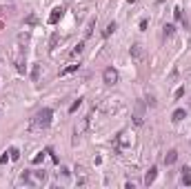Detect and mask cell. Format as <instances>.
Here are the masks:
<instances>
[{"instance_id":"23","label":"cell","mask_w":191,"mask_h":189,"mask_svg":"<svg viewBox=\"0 0 191 189\" xmlns=\"http://www.w3.org/2000/svg\"><path fill=\"white\" fill-rule=\"evenodd\" d=\"M147 27H149V20H147V18H142V20H140V29H142V31H145Z\"/></svg>"},{"instance_id":"18","label":"cell","mask_w":191,"mask_h":189,"mask_svg":"<svg viewBox=\"0 0 191 189\" xmlns=\"http://www.w3.org/2000/svg\"><path fill=\"white\" fill-rule=\"evenodd\" d=\"M9 158H11V160H18V158H20V149H18V147H11V149H9Z\"/></svg>"},{"instance_id":"17","label":"cell","mask_w":191,"mask_h":189,"mask_svg":"<svg viewBox=\"0 0 191 189\" xmlns=\"http://www.w3.org/2000/svg\"><path fill=\"white\" fill-rule=\"evenodd\" d=\"M93 27H96V20H89V25H87V29H85V38L93 36Z\"/></svg>"},{"instance_id":"11","label":"cell","mask_w":191,"mask_h":189,"mask_svg":"<svg viewBox=\"0 0 191 189\" xmlns=\"http://www.w3.org/2000/svg\"><path fill=\"white\" fill-rule=\"evenodd\" d=\"M78 62H71V65H67L65 69H60V76H69V74H74V71H78Z\"/></svg>"},{"instance_id":"27","label":"cell","mask_w":191,"mask_h":189,"mask_svg":"<svg viewBox=\"0 0 191 189\" xmlns=\"http://www.w3.org/2000/svg\"><path fill=\"white\" fill-rule=\"evenodd\" d=\"M173 13H176V20H182V9H180V7H178Z\"/></svg>"},{"instance_id":"2","label":"cell","mask_w":191,"mask_h":189,"mask_svg":"<svg viewBox=\"0 0 191 189\" xmlns=\"http://www.w3.org/2000/svg\"><path fill=\"white\" fill-rule=\"evenodd\" d=\"M145 107H147L145 100H138V102L133 105V113H131L133 125H142V123H145Z\"/></svg>"},{"instance_id":"14","label":"cell","mask_w":191,"mask_h":189,"mask_svg":"<svg viewBox=\"0 0 191 189\" xmlns=\"http://www.w3.org/2000/svg\"><path fill=\"white\" fill-rule=\"evenodd\" d=\"M116 29H118V22L113 20V22H109V25H107V29L102 31V36H105V38H109V36H111V34H113Z\"/></svg>"},{"instance_id":"6","label":"cell","mask_w":191,"mask_h":189,"mask_svg":"<svg viewBox=\"0 0 191 189\" xmlns=\"http://www.w3.org/2000/svg\"><path fill=\"white\" fill-rule=\"evenodd\" d=\"M62 13H65V7H56L51 11V16H49V25H56V22L62 18Z\"/></svg>"},{"instance_id":"9","label":"cell","mask_w":191,"mask_h":189,"mask_svg":"<svg viewBox=\"0 0 191 189\" xmlns=\"http://www.w3.org/2000/svg\"><path fill=\"white\" fill-rule=\"evenodd\" d=\"M129 54H131V58L133 60H138V58H142V45H131V49H129Z\"/></svg>"},{"instance_id":"10","label":"cell","mask_w":191,"mask_h":189,"mask_svg":"<svg viewBox=\"0 0 191 189\" xmlns=\"http://www.w3.org/2000/svg\"><path fill=\"white\" fill-rule=\"evenodd\" d=\"M173 34H176V27H173V25H171V22H167V25H164V27H162V38H164V40H167V38H171V36H173Z\"/></svg>"},{"instance_id":"26","label":"cell","mask_w":191,"mask_h":189,"mask_svg":"<svg viewBox=\"0 0 191 189\" xmlns=\"http://www.w3.org/2000/svg\"><path fill=\"white\" fill-rule=\"evenodd\" d=\"M56 42H58V34H54V36H51V40H49V47H56Z\"/></svg>"},{"instance_id":"21","label":"cell","mask_w":191,"mask_h":189,"mask_svg":"<svg viewBox=\"0 0 191 189\" xmlns=\"http://www.w3.org/2000/svg\"><path fill=\"white\" fill-rule=\"evenodd\" d=\"M27 40H29V34H27V31H25V34H20V36H18V42H20V45H25V42H27Z\"/></svg>"},{"instance_id":"28","label":"cell","mask_w":191,"mask_h":189,"mask_svg":"<svg viewBox=\"0 0 191 189\" xmlns=\"http://www.w3.org/2000/svg\"><path fill=\"white\" fill-rule=\"evenodd\" d=\"M42 158H44V154H38V156L34 158V165H38V162H42Z\"/></svg>"},{"instance_id":"25","label":"cell","mask_w":191,"mask_h":189,"mask_svg":"<svg viewBox=\"0 0 191 189\" xmlns=\"http://www.w3.org/2000/svg\"><path fill=\"white\" fill-rule=\"evenodd\" d=\"M182 96H184V87H178L176 89V98H182Z\"/></svg>"},{"instance_id":"19","label":"cell","mask_w":191,"mask_h":189,"mask_svg":"<svg viewBox=\"0 0 191 189\" xmlns=\"http://www.w3.org/2000/svg\"><path fill=\"white\" fill-rule=\"evenodd\" d=\"M16 67H18L20 74H25V58H18V60H16Z\"/></svg>"},{"instance_id":"15","label":"cell","mask_w":191,"mask_h":189,"mask_svg":"<svg viewBox=\"0 0 191 189\" xmlns=\"http://www.w3.org/2000/svg\"><path fill=\"white\" fill-rule=\"evenodd\" d=\"M82 51H85V42H78V45L74 47V51H71V58H78Z\"/></svg>"},{"instance_id":"5","label":"cell","mask_w":191,"mask_h":189,"mask_svg":"<svg viewBox=\"0 0 191 189\" xmlns=\"http://www.w3.org/2000/svg\"><path fill=\"white\" fill-rule=\"evenodd\" d=\"M87 127H89V116H87V118H82V120L74 127V134H76V136H82V134L87 131Z\"/></svg>"},{"instance_id":"13","label":"cell","mask_w":191,"mask_h":189,"mask_svg":"<svg viewBox=\"0 0 191 189\" xmlns=\"http://www.w3.org/2000/svg\"><path fill=\"white\" fill-rule=\"evenodd\" d=\"M182 185H191V169L187 167V165H184V167H182Z\"/></svg>"},{"instance_id":"8","label":"cell","mask_w":191,"mask_h":189,"mask_svg":"<svg viewBox=\"0 0 191 189\" xmlns=\"http://www.w3.org/2000/svg\"><path fill=\"white\" fill-rule=\"evenodd\" d=\"M156 176H158V167H149V171L145 174V185H147V187H149V185H153Z\"/></svg>"},{"instance_id":"12","label":"cell","mask_w":191,"mask_h":189,"mask_svg":"<svg viewBox=\"0 0 191 189\" xmlns=\"http://www.w3.org/2000/svg\"><path fill=\"white\" fill-rule=\"evenodd\" d=\"M184 118H187V111H184V109H176V111L171 113V120H173V123H182Z\"/></svg>"},{"instance_id":"16","label":"cell","mask_w":191,"mask_h":189,"mask_svg":"<svg viewBox=\"0 0 191 189\" xmlns=\"http://www.w3.org/2000/svg\"><path fill=\"white\" fill-rule=\"evenodd\" d=\"M82 100H85V98H78V100H74V102H71V107H69V113H76V111L82 107Z\"/></svg>"},{"instance_id":"7","label":"cell","mask_w":191,"mask_h":189,"mask_svg":"<svg viewBox=\"0 0 191 189\" xmlns=\"http://www.w3.org/2000/svg\"><path fill=\"white\" fill-rule=\"evenodd\" d=\"M176 160H178V151L176 149H169V151L164 154V165H167V167H171Z\"/></svg>"},{"instance_id":"4","label":"cell","mask_w":191,"mask_h":189,"mask_svg":"<svg viewBox=\"0 0 191 189\" xmlns=\"http://www.w3.org/2000/svg\"><path fill=\"white\" fill-rule=\"evenodd\" d=\"M44 180H47V171H44V169L31 171V185H42Z\"/></svg>"},{"instance_id":"3","label":"cell","mask_w":191,"mask_h":189,"mask_svg":"<svg viewBox=\"0 0 191 189\" xmlns=\"http://www.w3.org/2000/svg\"><path fill=\"white\" fill-rule=\"evenodd\" d=\"M118 78H120V76H118V71H116V69L113 67H107L105 69V71H102V80H105V85H116L118 82Z\"/></svg>"},{"instance_id":"20","label":"cell","mask_w":191,"mask_h":189,"mask_svg":"<svg viewBox=\"0 0 191 189\" xmlns=\"http://www.w3.org/2000/svg\"><path fill=\"white\" fill-rule=\"evenodd\" d=\"M147 105L149 107H156V96H153V93H147Z\"/></svg>"},{"instance_id":"1","label":"cell","mask_w":191,"mask_h":189,"mask_svg":"<svg viewBox=\"0 0 191 189\" xmlns=\"http://www.w3.org/2000/svg\"><path fill=\"white\" fill-rule=\"evenodd\" d=\"M51 116H54V111L49 109V107H42L34 118H31V127L34 129H47L51 125Z\"/></svg>"},{"instance_id":"22","label":"cell","mask_w":191,"mask_h":189,"mask_svg":"<svg viewBox=\"0 0 191 189\" xmlns=\"http://www.w3.org/2000/svg\"><path fill=\"white\" fill-rule=\"evenodd\" d=\"M38 74H40V67L36 65V67H34V71H31V78H34V82H38Z\"/></svg>"},{"instance_id":"24","label":"cell","mask_w":191,"mask_h":189,"mask_svg":"<svg viewBox=\"0 0 191 189\" xmlns=\"http://www.w3.org/2000/svg\"><path fill=\"white\" fill-rule=\"evenodd\" d=\"M58 176H62V178H69V169H67V167H62V169L58 171Z\"/></svg>"}]
</instances>
